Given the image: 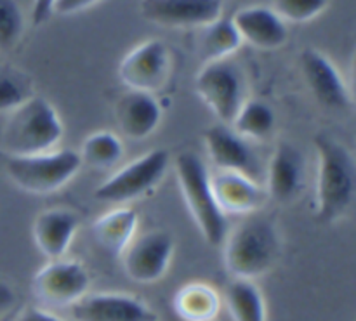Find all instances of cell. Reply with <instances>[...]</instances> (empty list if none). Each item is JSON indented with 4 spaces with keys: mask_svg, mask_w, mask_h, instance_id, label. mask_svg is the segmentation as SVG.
<instances>
[{
    "mask_svg": "<svg viewBox=\"0 0 356 321\" xmlns=\"http://www.w3.org/2000/svg\"><path fill=\"white\" fill-rule=\"evenodd\" d=\"M316 149L315 219L320 224H334L346 217L353 207L356 167L350 149L332 135L320 132L313 139Z\"/></svg>",
    "mask_w": 356,
    "mask_h": 321,
    "instance_id": "1",
    "label": "cell"
},
{
    "mask_svg": "<svg viewBox=\"0 0 356 321\" xmlns=\"http://www.w3.org/2000/svg\"><path fill=\"white\" fill-rule=\"evenodd\" d=\"M225 266L236 280H250L270 273L280 257V236L273 222L249 215L225 238Z\"/></svg>",
    "mask_w": 356,
    "mask_h": 321,
    "instance_id": "2",
    "label": "cell"
},
{
    "mask_svg": "<svg viewBox=\"0 0 356 321\" xmlns=\"http://www.w3.org/2000/svg\"><path fill=\"white\" fill-rule=\"evenodd\" d=\"M63 138L58 111L44 97L33 96L13 110L3 124L0 146L7 156H31L52 151Z\"/></svg>",
    "mask_w": 356,
    "mask_h": 321,
    "instance_id": "3",
    "label": "cell"
},
{
    "mask_svg": "<svg viewBox=\"0 0 356 321\" xmlns=\"http://www.w3.org/2000/svg\"><path fill=\"white\" fill-rule=\"evenodd\" d=\"M176 176L184 204L200 235L211 247L222 245L229 229L228 219L216 200L204 160L197 153L183 151L176 158Z\"/></svg>",
    "mask_w": 356,
    "mask_h": 321,
    "instance_id": "4",
    "label": "cell"
},
{
    "mask_svg": "<svg viewBox=\"0 0 356 321\" xmlns=\"http://www.w3.org/2000/svg\"><path fill=\"white\" fill-rule=\"evenodd\" d=\"M79 151L52 149L31 156H9L6 174L14 186L31 195L56 193L70 183L79 172Z\"/></svg>",
    "mask_w": 356,
    "mask_h": 321,
    "instance_id": "5",
    "label": "cell"
},
{
    "mask_svg": "<svg viewBox=\"0 0 356 321\" xmlns=\"http://www.w3.org/2000/svg\"><path fill=\"white\" fill-rule=\"evenodd\" d=\"M167 149L156 148L115 170L94 191V198L108 204H129L152 193L169 170Z\"/></svg>",
    "mask_w": 356,
    "mask_h": 321,
    "instance_id": "6",
    "label": "cell"
},
{
    "mask_svg": "<svg viewBox=\"0 0 356 321\" xmlns=\"http://www.w3.org/2000/svg\"><path fill=\"white\" fill-rule=\"evenodd\" d=\"M195 92L221 124L232 125L245 103L242 69L229 59L205 63L195 79Z\"/></svg>",
    "mask_w": 356,
    "mask_h": 321,
    "instance_id": "7",
    "label": "cell"
},
{
    "mask_svg": "<svg viewBox=\"0 0 356 321\" xmlns=\"http://www.w3.org/2000/svg\"><path fill=\"white\" fill-rule=\"evenodd\" d=\"M90 277L76 261L54 259L33 274L31 292L45 306L72 308L89 294Z\"/></svg>",
    "mask_w": 356,
    "mask_h": 321,
    "instance_id": "8",
    "label": "cell"
},
{
    "mask_svg": "<svg viewBox=\"0 0 356 321\" xmlns=\"http://www.w3.org/2000/svg\"><path fill=\"white\" fill-rule=\"evenodd\" d=\"M172 256V236L162 229H153L138 238L134 236L120 257L125 274L132 281L152 285L165 277Z\"/></svg>",
    "mask_w": 356,
    "mask_h": 321,
    "instance_id": "9",
    "label": "cell"
},
{
    "mask_svg": "<svg viewBox=\"0 0 356 321\" xmlns=\"http://www.w3.org/2000/svg\"><path fill=\"white\" fill-rule=\"evenodd\" d=\"M170 73V52L165 42L146 40L132 49L118 65V79L129 90L153 94L162 89Z\"/></svg>",
    "mask_w": 356,
    "mask_h": 321,
    "instance_id": "10",
    "label": "cell"
},
{
    "mask_svg": "<svg viewBox=\"0 0 356 321\" xmlns=\"http://www.w3.org/2000/svg\"><path fill=\"white\" fill-rule=\"evenodd\" d=\"M146 21L165 28H204L222 14V0H141Z\"/></svg>",
    "mask_w": 356,
    "mask_h": 321,
    "instance_id": "11",
    "label": "cell"
},
{
    "mask_svg": "<svg viewBox=\"0 0 356 321\" xmlns=\"http://www.w3.org/2000/svg\"><path fill=\"white\" fill-rule=\"evenodd\" d=\"M305 82L315 99L329 110L346 111L351 106V96L334 63L316 49H306L299 56Z\"/></svg>",
    "mask_w": 356,
    "mask_h": 321,
    "instance_id": "12",
    "label": "cell"
},
{
    "mask_svg": "<svg viewBox=\"0 0 356 321\" xmlns=\"http://www.w3.org/2000/svg\"><path fill=\"white\" fill-rule=\"evenodd\" d=\"M75 321H156L141 299L117 292L87 294L70 308Z\"/></svg>",
    "mask_w": 356,
    "mask_h": 321,
    "instance_id": "13",
    "label": "cell"
},
{
    "mask_svg": "<svg viewBox=\"0 0 356 321\" xmlns=\"http://www.w3.org/2000/svg\"><path fill=\"white\" fill-rule=\"evenodd\" d=\"M113 117L120 135L131 141H143L159 129L162 108L153 94L127 90L115 103Z\"/></svg>",
    "mask_w": 356,
    "mask_h": 321,
    "instance_id": "14",
    "label": "cell"
},
{
    "mask_svg": "<svg viewBox=\"0 0 356 321\" xmlns=\"http://www.w3.org/2000/svg\"><path fill=\"white\" fill-rule=\"evenodd\" d=\"M305 186V156L289 141H278L268 167V198L291 204Z\"/></svg>",
    "mask_w": 356,
    "mask_h": 321,
    "instance_id": "15",
    "label": "cell"
},
{
    "mask_svg": "<svg viewBox=\"0 0 356 321\" xmlns=\"http://www.w3.org/2000/svg\"><path fill=\"white\" fill-rule=\"evenodd\" d=\"M211 184L218 205L226 215H250L268 200L266 190L254 183L247 174L219 170L216 176H211Z\"/></svg>",
    "mask_w": 356,
    "mask_h": 321,
    "instance_id": "16",
    "label": "cell"
},
{
    "mask_svg": "<svg viewBox=\"0 0 356 321\" xmlns=\"http://www.w3.org/2000/svg\"><path fill=\"white\" fill-rule=\"evenodd\" d=\"M79 215L68 208H47L33 219L31 238L49 261L63 259L79 229Z\"/></svg>",
    "mask_w": 356,
    "mask_h": 321,
    "instance_id": "17",
    "label": "cell"
},
{
    "mask_svg": "<svg viewBox=\"0 0 356 321\" xmlns=\"http://www.w3.org/2000/svg\"><path fill=\"white\" fill-rule=\"evenodd\" d=\"M204 145L207 156L218 170L240 172L249 176L254 170V155L245 139L240 138L229 125L216 124L205 129Z\"/></svg>",
    "mask_w": 356,
    "mask_h": 321,
    "instance_id": "18",
    "label": "cell"
},
{
    "mask_svg": "<svg viewBox=\"0 0 356 321\" xmlns=\"http://www.w3.org/2000/svg\"><path fill=\"white\" fill-rule=\"evenodd\" d=\"M232 21L242 42L256 49L273 51L287 42V26L270 7H243Z\"/></svg>",
    "mask_w": 356,
    "mask_h": 321,
    "instance_id": "19",
    "label": "cell"
},
{
    "mask_svg": "<svg viewBox=\"0 0 356 321\" xmlns=\"http://www.w3.org/2000/svg\"><path fill=\"white\" fill-rule=\"evenodd\" d=\"M138 212L131 207H118L97 217L92 224V235L97 245L110 256L120 257L138 229Z\"/></svg>",
    "mask_w": 356,
    "mask_h": 321,
    "instance_id": "20",
    "label": "cell"
},
{
    "mask_svg": "<svg viewBox=\"0 0 356 321\" xmlns=\"http://www.w3.org/2000/svg\"><path fill=\"white\" fill-rule=\"evenodd\" d=\"M221 297L209 283H188L174 295V311L181 321H216Z\"/></svg>",
    "mask_w": 356,
    "mask_h": 321,
    "instance_id": "21",
    "label": "cell"
},
{
    "mask_svg": "<svg viewBox=\"0 0 356 321\" xmlns=\"http://www.w3.org/2000/svg\"><path fill=\"white\" fill-rule=\"evenodd\" d=\"M240 45H242V38L233 21L219 17L214 23L200 28L197 38V54L205 65V63L219 61V59H228Z\"/></svg>",
    "mask_w": 356,
    "mask_h": 321,
    "instance_id": "22",
    "label": "cell"
},
{
    "mask_svg": "<svg viewBox=\"0 0 356 321\" xmlns=\"http://www.w3.org/2000/svg\"><path fill=\"white\" fill-rule=\"evenodd\" d=\"M225 299L233 321H266L264 297L254 281L233 278Z\"/></svg>",
    "mask_w": 356,
    "mask_h": 321,
    "instance_id": "23",
    "label": "cell"
},
{
    "mask_svg": "<svg viewBox=\"0 0 356 321\" xmlns=\"http://www.w3.org/2000/svg\"><path fill=\"white\" fill-rule=\"evenodd\" d=\"M275 124L277 118L270 104L263 101H245L233 118L232 129L242 139L266 141L273 134Z\"/></svg>",
    "mask_w": 356,
    "mask_h": 321,
    "instance_id": "24",
    "label": "cell"
},
{
    "mask_svg": "<svg viewBox=\"0 0 356 321\" xmlns=\"http://www.w3.org/2000/svg\"><path fill=\"white\" fill-rule=\"evenodd\" d=\"M79 156L82 165L106 170L120 162L124 156V145L115 132L97 131L83 139Z\"/></svg>",
    "mask_w": 356,
    "mask_h": 321,
    "instance_id": "25",
    "label": "cell"
},
{
    "mask_svg": "<svg viewBox=\"0 0 356 321\" xmlns=\"http://www.w3.org/2000/svg\"><path fill=\"white\" fill-rule=\"evenodd\" d=\"M33 97L31 82L16 69H0V113H10Z\"/></svg>",
    "mask_w": 356,
    "mask_h": 321,
    "instance_id": "26",
    "label": "cell"
},
{
    "mask_svg": "<svg viewBox=\"0 0 356 321\" xmlns=\"http://www.w3.org/2000/svg\"><path fill=\"white\" fill-rule=\"evenodd\" d=\"M23 30V13L16 0H0V52L13 51Z\"/></svg>",
    "mask_w": 356,
    "mask_h": 321,
    "instance_id": "27",
    "label": "cell"
},
{
    "mask_svg": "<svg viewBox=\"0 0 356 321\" xmlns=\"http://www.w3.org/2000/svg\"><path fill=\"white\" fill-rule=\"evenodd\" d=\"M329 0H273V10L282 21L308 23L325 10Z\"/></svg>",
    "mask_w": 356,
    "mask_h": 321,
    "instance_id": "28",
    "label": "cell"
},
{
    "mask_svg": "<svg viewBox=\"0 0 356 321\" xmlns=\"http://www.w3.org/2000/svg\"><path fill=\"white\" fill-rule=\"evenodd\" d=\"M97 2H101V0H56L54 13L61 14V16H70V14L89 9V7L96 6Z\"/></svg>",
    "mask_w": 356,
    "mask_h": 321,
    "instance_id": "29",
    "label": "cell"
},
{
    "mask_svg": "<svg viewBox=\"0 0 356 321\" xmlns=\"http://www.w3.org/2000/svg\"><path fill=\"white\" fill-rule=\"evenodd\" d=\"M54 3L56 0H33V7H31V21L33 24H42L54 14Z\"/></svg>",
    "mask_w": 356,
    "mask_h": 321,
    "instance_id": "30",
    "label": "cell"
},
{
    "mask_svg": "<svg viewBox=\"0 0 356 321\" xmlns=\"http://www.w3.org/2000/svg\"><path fill=\"white\" fill-rule=\"evenodd\" d=\"M16 321H65V320L52 315V313L45 311V309L35 308V306H28V308H24L23 311L17 315Z\"/></svg>",
    "mask_w": 356,
    "mask_h": 321,
    "instance_id": "31",
    "label": "cell"
},
{
    "mask_svg": "<svg viewBox=\"0 0 356 321\" xmlns=\"http://www.w3.org/2000/svg\"><path fill=\"white\" fill-rule=\"evenodd\" d=\"M16 304V292L7 281L0 280V318L6 316Z\"/></svg>",
    "mask_w": 356,
    "mask_h": 321,
    "instance_id": "32",
    "label": "cell"
},
{
    "mask_svg": "<svg viewBox=\"0 0 356 321\" xmlns=\"http://www.w3.org/2000/svg\"><path fill=\"white\" fill-rule=\"evenodd\" d=\"M179 321H181V320H179Z\"/></svg>",
    "mask_w": 356,
    "mask_h": 321,
    "instance_id": "33",
    "label": "cell"
}]
</instances>
